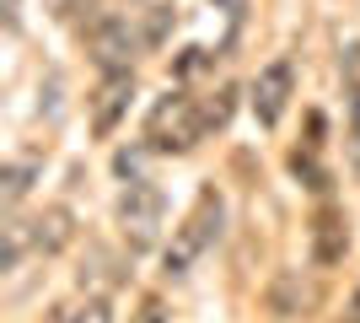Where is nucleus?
<instances>
[{
    "label": "nucleus",
    "instance_id": "1",
    "mask_svg": "<svg viewBox=\"0 0 360 323\" xmlns=\"http://www.w3.org/2000/svg\"><path fill=\"white\" fill-rule=\"evenodd\" d=\"M221 221H226V200L215 194V189H205L199 205H194V215L172 232V243H167V253H162V270H167V275H188V270L199 264V253L221 237Z\"/></svg>",
    "mask_w": 360,
    "mask_h": 323
},
{
    "label": "nucleus",
    "instance_id": "2",
    "mask_svg": "<svg viewBox=\"0 0 360 323\" xmlns=\"http://www.w3.org/2000/svg\"><path fill=\"white\" fill-rule=\"evenodd\" d=\"M205 135H210V129H205V108H199L194 97L167 92L162 103L150 108V124H146L150 151H194Z\"/></svg>",
    "mask_w": 360,
    "mask_h": 323
},
{
    "label": "nucleus",
    "instance_id": "3",
    "mask_svg": "<svg viewBox=\"0 0 360 323\" xmlns=\"http://www.w3.org/2000/svg\"><path fill=\"white\" fill-rule=\"evenodd\" d=\"M162 215H167V200H162V189L150 184V178L124 184L119 227H124V243H129V248H156V237H162Z\"/></svg>",
    "mask_w": 360,
    "mask_h": 323
},
{
    "label": "nucleus",
    "instance_id": "4",
    "mask_svg": "<svg viewBox=\"0 0 360 323\" xmlns=\"http://www.w3.org/2000/svg\"><path fill=\"white\" fill-rule=\"evenodd\" d=\"M135 27H129V16H103L97 27H91V60H97V70L103 76H113V70H135Z\"/></svg>",
    "mask_w": 360,
    "mask_h": 323
},
{
    "label": "nucleus",
    "instance_id": "5",
    "mask_svg": "<svg viewBox=\"0 0 360 323\" xmlns=\"http://www.w3.org/2000/svg\"><path fill=\"white\" fill-rule=\"evenodd\" d=\"M290 92H296V65H290V60H269L264 70H258V81H253V113H258L264 129H274V124L285 119Z\"/></svg>",
    "mask_w": 360,
    "mask_h": 323
},
{
    "label": "nucleus",
    "instance_id": "6",
    "mask_svg": "<svg viewBox=\"0 0 360 323\" xmlns=\"http://www.w3.org/2000/svg\"><path fill=\"white\" fill-rule=\"evenodd\" d=\"M135 103V70H113V76L97 81V92H91V135H113L119 119L129 113Z\"/></svg>",
    "mask_w": 360,
    "mask_h": 323
},
{
    "label": "nucleus",
    "instance_id": "7",
    "mask_svg": "<svg viewBox=\"0 0 360 323\" xmlns=\"http://www.w3.org/2000/svg\"><path fill=\"white\" fill-rule=\"evenodd\" d=\"M27 232H32V248H38L44 259L65 253V248L75 243V215H70V205H44V215H32Z\"/></svg>",
    "mask_w": 360,
    "mask_h": 323
},
{
    "label": "nucleus",
    "instance_id": "8",
    "mask_svg": "<svg viewBox=\"0 0 360 323\" xmlns=\"http://www.w3.org/2000/svg\"><path fill=\"white\" fill-rule=\"evenodd\" d=\"M345 253H349L345 215L339 210H317V221H312V259L323 264V270H333V264H345Z\"/></svg>",
    "mask_w": 360,
    "mask_h": 323
},
{
    "label": "nucleus",
    "instance_id": "9",
    "mask_svg": "<svg viewBox=\"0 0 360 323\" xmlns=\"http://www.w3.org/2000/svg\"><path fill=\"white\" fill-rule=\"evenodd\" d=\"M54 323H119V318H113L108 291H81L75 302H65V308L54 312Z\"/></svg>",
    "mask_w": 360,
    "mask_h": 323
},
{
    "label": "nucleus",
    "instance_id": "10",
    "mask_svg": "<svg viewBox=\"0 0 360 323\" xmlns=\"http://www.w3.org/2000/svg\"><path fill=\"white\" fill-rule=\"evenodd\" d=\"M32 178H38V162H6V172H0V200H6V210H16V205L27 200V189H32Z\"/></svg>",
    "mask_w": 360,
    "mask_h": 323
},
{
    "label": "nucleus",
    "instance_id": "11",
    "mask_svg": "<svg viewBox=\"0 0 360 323\" xmlns=\"http://www.w3.org/2000/svg\"><path fill=\"white\" fill-rule=\"evenodd\" d=\"M86 286L91 291H97V286H119V259L97 243L86 248V264H81V291H86Z\"/></svg>",
    "mask_w": 360,
    "mask_h": 323
},
{
    "label": "nucleus",
    "instance_id": "12",
    "mask_svg": "<svg viewBox=\"0 0 360 323\" xmlns=\"http://www.w3.org/2000/svg\"><path fill=\"white\" fill-rule=\"evenodd\" d=\"M205 129H226L231 124V108H237V87H221L215 97H205Z\"/></svg>",
    "mask_w": 360,
    "mask_h": 323
},
{
    "label": "nucleus",
    "instance_id": "13",
    "mask_svg": "<svg viewBox=\"0 0 360 323\" xmlns=\"http://www.w3.org/2000/svg\"><path fill=\"white\" fill-rule=\"evenodd\" d=\"M27 248H32V232L22 227V221H11V227H6V259H0V270L11 275L16 264H22V253H27Z\"/></svg>",
    "mask_w": 360,
    "mask_h": 323
},
{
    "label": "nucleus",
    "instance_id": "14",
    "mask_svg": "<svg viewBox=\"0 0 360 323\" xmlns=\"http://www.w3.org/2000/svg\"><path fill=\"white\" fill-rule=\"evenodd\" d=\"M146 156H150V146H129V151L113 156V172H119L124 184H140L146 178Z\"/></svg>",
    "mask_w": 360,
    "mask_h": 323
},
{
    "label": "nucleus",
    "instance_id": "15",
    "mask_svg": "<svg viewBox=\"0 0 360 323\" xmlns=\"http://www.w3.org/2000/svg\"><path fill=\"white\" fill-rule=\"evenodd\" d=\"M290 167H296V178H307V189H317V194H323V189H328V172H323V167H317V156L312 151H307V156H290Z\"/></svg>",
    "mask_w": 360,
    "mask_h": 323
},
{
    "label": "nucleus",
    "instance_id": "16",
    "mask_svg": "<svg viewBox=\"0 0 360 323\" xmlns=\"http://www.w3.org/2000/svg\"><path fill=\"white\" fill-rule=\"evenodd\" d=\"M167 22H172V11H167V6H156V11H150V22H146V44H162V38H167Z\"/></svg>",
    "mask_w": 360,
    "mask_h": 323
},
{
    "label": "nucleus",
    "instance_id": "17",
    "mask_svg": "<svg viewBox=\"0 0 360 323\" xmlns=\"http://www.w3.org/2000/svg\"><path fill=\"white\" fill-rule=\"evenodd\" d=\"M215 11H226V22L231 27H242V16H248V0H210Z\"/></svg>",
    "mask_w": 360,
    "mask_h": 323
},
{
    "label": "nucleus",
    "instance_id": "18",
    "mask_svg": "<svg viewBox=\"0 0 360 323\" xmlns=\"http://www.w3.org/2000/svg\"><path fill=\"white\" fill-rule=\"evenodd\" d=\"M162 312H167L162 302H146V308H140V323H162Z\"/></svg>",
    "mask_w": 360,
    "mask_h": 323
}]
</instances>
